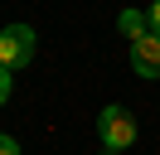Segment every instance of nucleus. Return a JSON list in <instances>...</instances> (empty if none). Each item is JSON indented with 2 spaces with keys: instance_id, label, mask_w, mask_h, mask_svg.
<instances>
[{
  "instance_id": "nucleus-1",
  "label": "nucleus",
  "mask_w": 160,
  "mask_h": 155,
  "mask_svg": "<svg viewBox=\"0 0 160 155\" xmlns=\"http://www.w3.org/2000/svg\"><path fill=\"white\" fill-rule=\"evenodd\" d=\"M97 136H102V150H131L136 145V116L126 112V107H102V116H97Z\"/></svg>"
},
{
  "instance_id": "nucleus-2",
  "label": "nucleus",
  "mask_w": 160,
  "mask_h": 155,
  "mask_svg": "<svg viewBox=\"0 0 160 155\" xmlns=\"http://www.w3.org/2000/svg\"><path fill=\"white\" fill-rule=\"evenodd\" d=\"M29 58H34V29L29 24H5L0 29V68L20 73Z\"/></svg>"
},
{
  "instance_id": "nucleus-3",
  "label": "nucleus",
  "mask_w": 160,
  "mask_h": 155,
  "mask_svg": "<svg viewBox=\"0 0 160 155\" xmlns=\"http://www.w3.org/2000/svg\"><path fill=\"white\" fill-rule=\"evenodd\" d=\"M131 68H136V78H160V34L155 29L131 39Z\"/></svg>"
},
{
  "instance_id": "nucleus-4",
  "label": "nucleus",
  "mask_w": 160,
  "mask_h": 155,
  "mask_svg": "<svg viewBox=\"0 0 160 155\" xmlns=\"http://www.w3.org/2000/svg\"><path fill=\"white\" fill-rule=\"evenodd\" d=\"M117 29H121V34H126V39H141V34H150V19H146V10H136V5H126V10H121V15H117Z\"/></svg>"
},
{
  "instance_id": "nucleus-5",
  "label": "nucleus",
  "mask_w": 160,
  "mask_h": 155,
  "mask_svg": "<svg viewBox=\"0 0 160 155\" xmlns=\"http://www.w3.org/2000/svg\"><path fill=\"white\" fill-rule=\"evenodd\" d=\"M10 92H15V73H10V68H0V107L10 102Z\"/></svg>"
},
{
  "instance_id": "nucleus-6",
  "label": "nucleus",
  "mask_w": 160,
  "mask_h": 155,
  "mask_svg": "<svg viewBox=\"0 0 160 155\" xmlns=\"http://www.w3.org/2000/svg\"><path fill=\"white\" fill-rule=\"evenodd\" d=\"M0 155H20V141H15L10 131H0Z\"/></svg>"
},
{
  "instance_id": "nucleus-7",
  "label": "nucleus",
  "mask_w": 160,
  "mask_h": 155,
  "mask_svg": "<svg viewBox=\"0 0 160 155\" xmlns=\"http://www.w3.org/2000/svg\"><path fill=\"white\" fill-rule=\"evenodd\" d=\"M146 19H150V29L160 34V0H150V5H146Z\"/></svg>"
}]
</instances>
